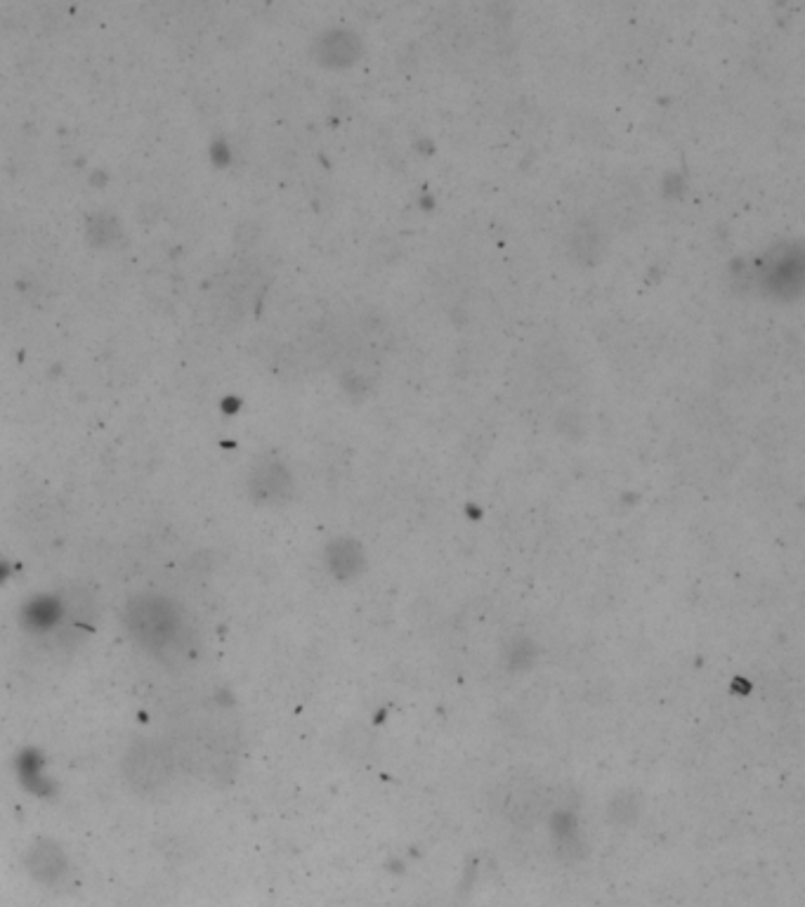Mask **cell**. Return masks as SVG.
Returning <instances> with one entry per match:
<instances>
[{
	"mask_svg": "<svg viewBox=\"0 0 805 907\" xmlns=\"http://www.w3.org/2000/svg\"><path fill=\"white\" fill-rule=\"evenodd\" d=\"M602 249H605V241H602L600 230H595V225L581 223L574 227L572 239H569V251L579 263L593 265L595 260H600Z\"/></svg>",
	"mask_w": 805,
	"mask_h": 907,
	"instance_id": "obj_2",
	"label": "cell"
},
{
	"mask_svg": "<svg viewBox=\"0 0 805 907\" xmlns=\"http://www.w3.org/2000/svg\"><path fill=\"white\" fill-rule=\"evenodd\" d=\"M322 55L329 64L345 67V64H352L362 55V41L352 31H329L322 41Z\"/></svg>",
	"mask_w": 805,
	"mask_h": 907,
	"instance_id": "obj_1",
	"label": "cell"
}]
</instances>
